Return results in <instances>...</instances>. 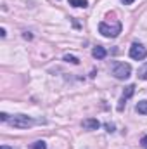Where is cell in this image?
<instances>
[{
	"instance_id": "cell-14",
	"label": "cell",
	"mask_w": 147,
	"mask_h": 149,
	"mask_svg": "<svg viewBox=\"0 0 147 149\" xmlns=\"http://www.w3.org/2000/svg\"><path fill=\"white\" fill-rule=\"evenodd\" d=\"M140 144H142V148H144V149H147V135H144V137H142Z\"/></svg>"
},
{
	"instance_id": "cell-3",
	"label": "cell",
	"mask_w": 147,
	"mask_h": 149,
	"mask_svg": "<svg viewBox=\"0 0 147 149\" xmlns=\"http://www.w3.org/2000/svg\"><path fill=\"white\" fill-rule=\"evenodd\" d=\"M130 74H132V66L128 63H118V64H114L112 76L116 80H126V78H130Z\"/></svg>"
},
{
	"instance_id": "cell-10",
	"label": "cell",
	"mask_w": 147,
	"mask_h": 149,
	"mask_svg": "<svg viewBox=\"0 0 147 149\" xmlns=\"http://www.w3.org/2000/svg\"><path fill=\"white\" fill-rule=\"evenodd\" d=\"M62 59H64L66 63H71V64H80V59H78L76 56H71V54H66Z\"/></svg>"
},
{
	"instance_id": "cell-4",
	"label": "cell",
	"mask_w": 147,
	"mask_h": 149,
	"mask_svg": "<svg viewBox=\"0 0 147 149\" xmlns=\"http://www.w3.org/2000/svg\"><path fill=\"white\" fill-rule=\"evenodd\" d=\"M130 57L135 59V61H144L147 57V49L142 43H139V42L132 43V47H130Z\"/></svg>"
},
{
	"instance_id": "cell-18",
	"label": "cell",
	"mask_w": 147,
	"mask_h": 149,
	"mask_svg": "<svg viewBox=\"0 0 147 149\" xmlns=\"http://www.w3.org/2000/svg\"><path fill=\"white\" fill-rule=\"evenodd\" d=\"M0 35H2V38L7 35V33H5V28H2V30H0Z\"/></svg>"
},
{
	"instance_id": "cell-16",
	"label": "cell",
	"mask_w": 147,
	"mask_h": 149,
	"mask_svg": "<svg viewBox=\"0 0 147 149\" xmlns=\"http://www.w3.org/2000/svg\"><path fill=\"white\" fill-rule=\"evenodd\" d=\"M23 37L26 38V40H31V38H33V35H31V33H28V31H24V35H23Z\"/></svg>"
},
{
	"instance_id": "cell-7",
	"label": "cell",
	"mask_w": 147,
	"mask_h": 149,
	"mask_svg": "<svg viewBox=\"0 0 147 149\" xmlns=\"http://www.w3.org/2000/svg\"><path fill=\"white\" fill-rule=\"evenodd\" d=\"M133 94H135V85H128V87H125V90H123V95H121V97L126 101V99H130Z\"/></svg>"
},
{
	"instance_id": "cell-8",
	"label": "cell",
	"mask_w": 147,
	"mask_h": 149,
	"mask_svg": "<svg viewBox=\"0 0 147 149\" xmlns=\"http://www.w3.org/2000/svg\"><path fill=\"white\" fill-rule=\"evenodd\" d=\"M68 2H69V5H73V7H83V9L88 7V0H68Z\"/></svg>"
},
{
	"instance_id": "cell-6",
	"label": "cell",
	"mask_w": 147,
	"mask_h": 149,
	"mask_svg": "<svg viewBox=\"0 0 147 149\" xmlns=\"http://www.w3.org/2000/svg\"><path fill=\"white\" fill-rule=\"evenodd\" d=\"M92 56L95 57V59H104L106 56H107V52H106V49L104 47H101V45H97L94 50H92Z\"/></svg>"
},
{
	"instance_id": "cell-1",
	"label": "cell",
	"mask_w": 147,
	"mask_h": 149,
	"mask_svg": "<svg viewBox=\"0 0 147 149\" xmlns=\"http://www.w3.org/2000/svg\"><path fill=\"white\" fill-rule=\"evenodd\" d=\"M99 33L102 35V37L106 38H116L119 33H121V23L119 21H116V23H106V21H102L101 24H99Z\"/></svg>"
},
{
	"instance_id": "cell-11",
	"label": "cell",
	"mask_w": 147,
	"mask_h": 149,
	"mask_svg": "<svg viewBox=\"0 0 147 149\" xmlns=\"http://www.w3.org/2000/svg\"><path fill=\"white\" fill-rule=\"evenodd\" d=\"M139 78L140 80H147V63L139 68Z\"/></svg>"
},
{
	"instance_id": "cell-13",
	"label": "cell",
	"mask_w": 147,
	"mask_h": 149,
	"mask_svg": "<svg viewBox=\"0 0 147 149\" xmlns=\"http://www.w3.org/2000/svg\"><path fill=\"white\" fill-rule=\"evenodd\" d=\"M0 120H2V121H9L10 118H9V114H7V113H0Z\"/></svg>"
},
{
	"instance_id": "cell-5",
	"label": "cell",
	"mask_w": 147,
	"mask_h": 149,
	"mask_svg": "<svg viewBox=\"0 0 147 149\" xmlns=\"http://www.w3.org/2000/svg\"><path fill=\"white\" fill-rule=\"evenodd\" d=\"M81 127H83L85 130H97V128L101 127V121L95 120V118H87V120L81 121Z\"/></svg>"
},
{
	"instance_id": "cell-15",
	"label": "cell",
	"mask_w": 147,
	"mask_h": 149,
	"mask_svg": "<svg viewBox=\"0 0 147 149\" xmlns=\"http://www.w3.org/2000/svg\"><path fill=\"white\" fill-rule=\"evenodd\" d=\"M106 128H107V132H114V125L112 123H106Z\"/></svg>"
},
{
	"instance_id": "cell-12",
	"label": "cell",
	"mask_w": 147,
	"mask_h": 149,
	"mask_svg": "<svg viewBox=\"0 0 147 149\" xmlns=\"http://www.w3.org/2000/svg\"><path fill=\"white\" fill-rule=\"evenodd\" d=\"M30 148L31 149H47V142H45V141H37V142H33Z\"/></svg>"
},
{
	"instance_id": "cell-2",
	"label": "cell",
	"mask_w": 147,
	"mask_h": 149,
	"mask_svg": "<svg viewBox=\"0 0 147 149\" xmlns=\"http://www.w3.org/2000/svg\"><path fill=\"white\" fill-rule=\"evenodd\" d=\"M9 123H10L14 128H30V127H33L37 121H35L31 116H28V114H16V116H12V118L9 120Z\"/></svg>"
},
{
	"instance_id": "cell-9",
	"label": "cell",
	"mask_w": 147,
	"mask_h": 149,
	"mask_svg": "<svg viewBox=\"0 0 147 149\" xmlns=\"http://www.w3.org/2000/svg\"><path fill=\"white\" fill-rule=\"evenodd\" d=\"M135 109L139 114H147V101H140L137 106H135Z\"/></svg>"
},
{
	"instance_id": "cell-17",
	"label": "cell",
	"mask_w": 147,
	"mask_h": 149,
	"mask_svg": "<svg viewBox=\"0 0 147 149\" xmlns=\"http://www.w3.org/2000/svg\"><path fill=\"white\" fill-rule=\"evenodd\" d=\"M121 2H123V3H125V5H130V3H133V2H135V0H121Z\"/></svg>"
},
{
	"instance_id": "cell-19",
	"label": "cell",
	"mask_w": 147,
	"mask_h": 149,
	"mask_svg": "<svg viewBox=\"0 0 147 149\" xmlns=\"http://www.w3.org/2000/svg\"><path fill=\"white\" fill-rule=\"evenodd\" d=\"M0 149H12V148H10V146H2Z\"/></svg>"
}]
</instances>
